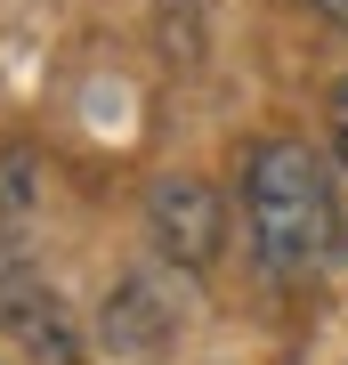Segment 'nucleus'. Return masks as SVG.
<instances>
[{
    "mask_svg": "<svg viewBox=\"0 0 348 365\" xmlns=\"http://www.w3.org/2000/svg\"><path fill=\"white\" fill-rule=\"evenodd\" d=\"M243 220L268 276H316L332 260L340 203H332V170L308 138H268L243 163Z\"/></svg>",
    "mask_w": 348,
    "mask_h": 365,
    "instance_id": "f257e3e1",
    "label": "nucleus"
},
{
    "mask_svg": "<svg viewBox=\"0 0 348 365\" xmlns=\"http://www.w3.org/2000/svg\"><path fill=\"white\" fill-rule=\"evenodd\" d=\"M146 227H154L162 260L203 268L211 252H219V195H211L203 179H162L154 203H146Z\"/></svg>",
    "mask_w": 348,
    "mask_h": 365,
    "instance_id": "f03ea898",
    "label": "nucleus"
},
{
    "mask_svg": "<svg viewBox=\"0 0 348 365\" xmlns=\"http://www.w3.org/2000/svg\"><path fill=\"white\" fill-rule=\"evenodd\" d=\"M332 146H340V163H348V81L332 90Z\"/></svg>",
    "mask_w": 348,
    "mask_h": 365,
    "instance_id": "7ed1b4c3",
    "label": "nucleus"
},
{
    "mask_svg": "<svg viewBox=\"0 0 348 365\" xmlns=\"http://www.w3.org/2000/svg\"><path fill=\"white\" fill-rule=\"evenodd\" d=\"M308 9L324 16V25H340V33H348V0H308Z\"/></svg>",
    "mask_w": 348,
    "mask_h": 365,
    "instance_id": "20e7f679",
    "label": "nucleus"
}]
</instances>
